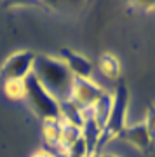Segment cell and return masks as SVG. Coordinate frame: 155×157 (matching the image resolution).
Here are the masks:
<instances>
[{
  "instance_id": "obj_1",
  "label": "cell",
  "mask_w": 155,
  "mask_h": 157,
  "mask_svg": "<svg viewBox=\"0 0 155 157\" xmlns=\"http://www.w3.org/2000/svg\"><path fill=\"white\" fill-rule=\"evenodd\" d=\"M33 75L37 77L40 86L58 101L66 100L70 96L73 77L59 58L37 54L33 63Z\"/></svg>"
},
{
  "instance_id": "obj_2",
  "label": "cell",
  "mask_w": 155,
  "mask_h": 157,
  "mask_svg": "<svg viewBox=\"0 0 155 157\" xmlns=\"http://www.w3.org/2000/svg\"><path fill=\"white\" fill-rule=\"evenodd\" d=\"M127 107H129V91L124 84L117 86L115 93H113V105H112V113L108 117V122L103 128V135H101L100 148L106 145L108 141L113 138H119L122 131L126 129V121H127Z\"/></svg>"
},
{
  "instance_id": "obj_3",
  "label": "cell",
  "mask_w": 155,
  "mask_h": 157,
  "mask_svg": "<svg viewBox=\"0 0 155 157\" xmlns=\"http://www.w3.org/2000/svg\"><path fill=\"white\" fill-rule=\"evenodd\" d=\"M26 84V96L25 100L28 101L30 108L39 115L42 121L45 119H59V101L54 96H51L47 91L40 86L33 73L25 80Z\"/></svg>"
},
{
  "instance_id": "obj_4",
  "label": "cell",
  "mask_w": 155,
  "mask_h": 157,
  "mask_svg": "<svg viewBox=\"0 0 155 157\" xmlns=\"http://www.w3.org/2000/svg\"><path fill=\"white\" fill-rule=\"evenodd\" d=\"M35 52L32 51H17L9 56L0 67V80H26L33 73Z\"/></svg>"
},
{
  "instance_id": "obj_5",
  "label": "cell",
  "mask_w": 155,
  "mask_h": 157,
  "mask_svg": "<svg viewBox=\"0 0 155 157\" xmlns=\"http://www.w3.org/2000/svg\"><path fill=\"white\" fill-rule=\"evenodd\" d=\"M103 93H105V89L93 78H73L68 98L75 105L84 108V107H93Z\"/></svg>"
},
{
  "instance_id": "obj_6",
  "label": "cell",
  "mask_w": 155,
  "mask_h": 157,
  "mask_svg": "<svg viewBox=\"0 0 155 157\" xmlns=\"http://www.w3.org/2000/svg\"><path fill=\"white\" fill-rule=\"evenodd\" d=\"M61 61L65 63L68 72L72 73L73 78H93L94 67L85 56L73 52L70 49H61Z\"/></svg>"
},
{
  "instance_id": "obj_7",
  "label": "cell",
  "mask_w": 155,
  "mask_h": 157,
  "mask_svg": "<svg viewBox=\"0 0 155 157\" xmlns=\"http://www.w3.org/2000/svg\"><path fill=\"white\" fill-rule=\"evenodd\" d=\"M120 136L127 141L129 145L136 147V148L141 150V152H150L152 147H153V143H155V141L152 140L150 133L146 131L143 122L133 124V126H126V129L122 131Z\"/></svg>"
},
{
  "instance_id": "obj_8",
  "label": "cell",
  "mask_w": 155,
  "mask_h": 157,
  "mask_svg": "<svg viewBox=\"0 0 155 157\" xmlns=\"http://www.w3.org/2000/svg\"><path fill=\"white\" fill-rule=\"evenodd\" d=\"M42 136L47 145V150L58 154L61 140V121L59 119H45L42 121Z\"/></svg>"
},
{
  "instance_id": "obj_9",
  "label": "cell",
  "mask_w": 155,
  "mask_h": 157,
  "mask_svg": "<svg viewBox=\"0 0 155 157\" xmlns=\"http://www.w3.org/2000/svg\"><path fill=\"white\" fill-rule=\"evenodd\" d=\"M101 135H103V129L96 124L94 119H89L84 121L82 124V138L85 141V145L89 148V155L96 154L100 150V141H101Z\"/></svg>"
},
{
  "instance_id": "obj_10",
  "label": "cell",
  "mask_w": 155,
  "mask_h": 157,
  "mask_svg": "<svg viewBox=\"0 0 155 157\" xmlns=\"http://www.w3.org/2000/svg\"><path fill=\"white\" fill-rule=\"evenodd\" d=\"M112 105H113V93H108V91H105L100 96V100L93 105L94 121L101 129L105 128V124L108 122V117H110V113H112Z\"/></svg>"
},
{
  "instance_id": "obj_11",
  "label": "cell",
  "mask_w": 155,
  "mask_h": 157,
  "mask_svg": "<svg viewBox=\"0 0 155 157\" xmlns=\"http://www.w3.org/2000/svg\"><path fill=\"white\" fill-rule=\"evenodd\" d=\"M59 121L82 128L84 119H82V110H80V107L75 105L70 98L59 101Z\"/></svg>"
},
{
  "instance_id": "obj_12",
  "label": "cell",
  "mask_w": 155,
  "mask_h": 157,
  "mask_svg": "<svg viewBox=\"0 0 155 157\" xmlns=\"http://www.w3.org/2000/svg\"><path fill=\"white\" fill-rule=\"evenodd\" d=\"M80 138H82V128L61 121V140H59V150H58V154H66L68 148L75 141L80 140Z\"/></svg>"
},
{
  "instance_id": "obj_13",
  "label": "cell",
  "mask_w": 155,
  "mask_h": 157,
  "mask_svg": "<svg viewBox=\"0 0 155 157\" xmlns=\"http://www.w3.org/2000/svg\"><path fill=\"white\" fill-rule=\"evenodd\" d=\"M100 72L110 80H117L120 75V61L113 54L106 52L100 58Z\"/></svg>"
},
{
  "instance_id": "obj_14",
  "label": "cell",
  "mask_w": 155,
  "mask_h": 157,
  "mask_svg": "<svg viewBox=\"0 0 155 157\" xmlns=\"http://www.w3.org/2000/svg\"><path fill=\"white\" fill-rule=\"evenodd\" d=\"M2 84H4V93L9 100H25V96H26L25 80H7Z\"/></svg>"
},
{
  "instance_id": "obj_15",
  "label": "cell",
  "mask_w": 155,
  "mask_h": 157,
  "mask_svg": "<svg viewBox=\"0 0 155 157\" xmlns=\"http://www.w3.org/2000/svg\"><path fill=\"white\" fill-rule=\"evenodd\" d=\"M66 155L68 157H89V148H87V145H85L84 138H80L78 141H75V143L68 148Z\"/></svg>"
},
{
  "instance_id": "obj_16",
  "label": "cell",
  "mask_w": 155,
  "mask_h": 157,
  "mask_svg": "<svg viewBox=\"0 0 155 157\" xmlns=\"http://www.w3.org/2000/svg\"><path fill=\"white\" fill-rule=\"evenodd\" d=\"M145 128H146V131L150 133V136H152V140L155 141V107L152 105V107L146 110V117H145Z\"/></svg>"
},
{
  "instance_id": "obj_17",
  "label": "cell",
  "mask_w": 155,
  "mask_h": 157,
  "mask_svg": "<svg viewBox=\"0 0 155 157\" xmlns=\"http://www.w3.org/2000/svg\"><path fill=\"white\" fill-rule=\"evenodd\" d=\"M30 157H54V154L49 152L47 148H40V150H37L35 154H32Z\"/></svg>"
},
{
  "instance_id": "obj_18",
  "label": "cell",
  "mask_w": 155,
  "mask_h": 157,
  "mask_svg": "<svg viewBox=\"0 0 155 157\" xmlns=\"http://www.w3.org/2000/svg\"><path fill=\"white\" fill-rule=\"evenodd\" d=\"M89 157H101V154H100V152H96V154H91Z\"/></svg>"
},
{
  "instance_id": "obj_19",
  "label": "cell",
  "mask_w": 155,
  "mask_h": 157,
  "mask_svg": "<svg viewBox=\"0 0 155 157\" xmlns=\"http://www.w3.org/2000/svg\"><path fill=\"white\" fill-rule=\"evenodd\" d=\"M54 157H66V154H54Z\"/></svg>"
},
{
  "instance_id": "obj_20",
  "label": "cell",
  "mask_w": 155,
  "mask_h": 157,
  "mask_svg": "<svg viewBox=\"0 0 155 157\" xmlns=\"http://www.w3.org/2000/svg\"><path fill=\"white\" fill-rule=\"evenodd\" d=\"M101 157H117V155H113V154H105V155H101Z\"/></svg>"
}]
</instances>
